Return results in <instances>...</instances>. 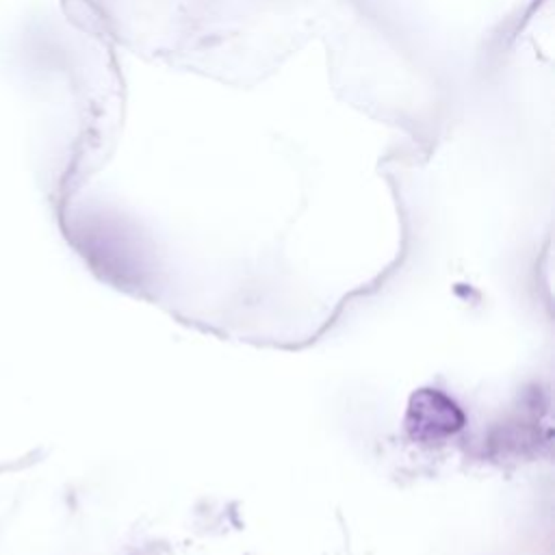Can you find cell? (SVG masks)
<instances>
[{"mask_svg": "<svg viewBox=\"0 0 555 555\" xmlns=\"http://www.w3.org/2000/svg\"><path fill=\"white\" fill-rule=\"evenodd\" d=\"M464 425L460 405L436 388H421L410 397L405 429L414 440L438 442L457 434Z\"/></svg>", "mask_w": 555, "mask_h": 555, "instance_id": "6da1fadb", "label": "cell"}]
</instances>
